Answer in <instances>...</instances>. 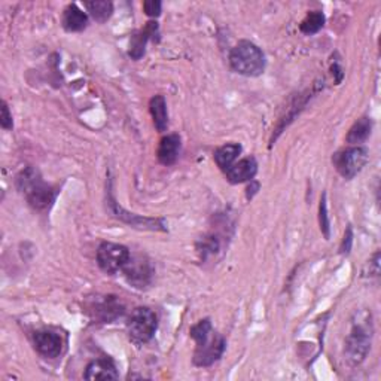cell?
Listing matches in <instances>:
<instances>
[{
	"label": "cell",
	"instance_id": "19",
	"mask_svg": "<svg viewBox=\"0 0 381 381\" xmlns=\"http://www.w3.org/2000/svg\"><path fill=\"white\" fill-rule=\"evenodd\" d=\"M371 130H373V121H371V118H360V120L355 122V125L350 129L346 140L350 144L364 143L371 135Z\"/></svg>",
	"mask_w": 381,
	"mask_h": 381
},
{
	"label": "cell",
	"instance_id": "20",
	"mask_svg": "<svg viewBox=\"0 0 381 381\" xmlns=\"http://www.w3.org/2000/svg\"><path fill=\"white\" fill-rule=\"evenodd\" d=\"M85 8L88 12L97 23H106L109 18H111L113 12V5L112 2H107V0H94V2H87Z\"/></svg>",
	"mask_w": 381,
	"mask_h": 381
},
{
	"label": "cell",
	"instance_id": "18",
	"mask_svg": "<svg viewBox=\"0 0 381 381\" xmlns=\"http://www.w3.org/2000/svg\"><path fill=\"white\" fill-rule=\"evenodd\" d=\"M240 153H241L240 144H237V143L224 144V146H221L215 152V161H216L217 167L226 171L234 164L235 160L239 158Z\"/></svg>",
	"mask_w": 381,
	"mask_h": 381
},
{
	"label": "cell",
	"instance_id": "16",
	"mask_svg": "<svg viewBox=\"0 0 381 381\" xmlns=\"http://www.w3.org/2000/svg\"><path fill=\"white\" fill-rule=\"evenodd\" d=\"M88 24V15L79 9L78 5L72 3L65 9L63 14V27L66 32H80L84 30Z\"/></svg>",
	"mask_w": 381,
	"mask_h": 381
},
{
	"label": "cell",
	"instance_id": "21",
	"mask_svg": "<svg viewBox=\"0 0 381 381\" xmlns=\"http://www.w3.org/2000/svg\"><path fill=\"white\" fill-rule=\"evenodd\" d=\"M325 24V15L320 11H313L310 14H307V17L303 20L301 25H299V30H301L304 34H316L319 32Z\"/></svg>",
	"mask_w": 381,
	"mask_h": 381
},
{
	"label": "cell",
	"instance_id": "11",
	"mask_svg": "<svg viewBox=\"0 0 381 381\" xmlns=\"http://www.w3.org/2000/svg\"><path fill=\"white\" fill-rule=\"evenodd\" d=\"M89 308L94 319L105 323H111L124 314V305L118 301L116 296H103V299L96 301Z\"/></svg>",
	"mask_w": 381,
	"mask_h": 381
},
{
	"label": "cell",
	"instance_id": "13",
	"mask_svg": "<svg viewBox=\"0 0 381 381\" xmlns=\"http://www.w3.org/2000/svg\"><path fill=\"white\" fill-rule=\"evenodd\" d=\"M158 34V24L149 21L144 25V29L135 32L131 36L130 41V57L133 60H140L144 54V47H146V42L152 38V36Z\"/></svg>",
	"mask_w": 381,
	"mask_h": 381
},
{
	"label": "cell",
	"instance_id": "10",
	"mask_svg": "<svg viewBox=\"0 0 381 381\" xmlns=\"http://www.w3.org/2000/svg\"><path fill=\"white\" fill-rule=\"evenodd\" d=\"M34 349L47 359H56L63 351V340L57 332L36 331L33 335Z\"/></svg>",
	"mask_w": 381,
	"mask_h": 381
},
{
	"label": "cell",
	"instance_id": "4",
	"mask_svg": "<svg viewBox=\"0 0 381 381\" xmlns=\"http://www.w3.org/2000/svg\"><path fill=\"white\" fill-rule=\"evenodd\" d=\"M371 338H373V323L365 319H358L353 323V328L346 340V356L350 365L356 367L364 360L371 349Z\"/></svg>",
	"mask_w": 381,
	"mask_h": 381
},
{
	"label": "cell",
	"instance_id": "15",
	"mask_svg": "<svg viewBox=\"0 0 381 381\" xmlns=\"http://www.w3.org/2000/svg\"><path fill=\"white\" fill-rule=\"evenodd\" d=\"M179 152H180V138L177 134H168L166 138L161 139L157 157L161 164L173 166L177 161Z\"/></svg>",
	"mask_w": 381,
	"mask_h": 381
},
{
	"label": "cell",
	"instance_id": "3",
	"mask_svg": "<svg viewBox=\"0 0 381 381\" xmlns=\"http://www.w3.org/2000/svg\"><path fill=\"white\" fill-rule=\"evenodd\" d=\"M230 65L243 76H259L265 70V56L255 43L240 41L230 52Z\"/></svg>",
	"mask_w": 381,
	"mask_h": 381
},
{
	"label": "cell",
	"instance_id": "14",
	"mask_svg": "<svg viewBox=\"0 0 381 381\" xmlns=\"http://www.w3.org/2000/svg\"><path fill=\"white\" fill-rule=\"evenodd\" d=\"M118 371L111 359H96L85 368V380H118Z\"/></svg>",
	"mask_w": 381,
	"mask_h": 381
},
{
	"label": "cell",
	"instance_id": "24",
	"mask_svg": "<svg viewBox=\"0 0 381 381\" xmlns=\"http://www.w3.org/2000/svg\"><path fill=\"white\" fill-rule=\"evenodd\" d=\"M351 244H353V228H351V225H349L346 232H344V237H342L341 246H340V252L342 253V255H349L351 250Z\"/></svg>",
	"mask_w": 381,
	"mask_h": 381
},
{
	"label": "cell",
	"instance_id": "22",
	"mask_svg": "<svg viewBox=\"0 0 381 381\" xmlns=\"http://www.w3.org/2000/svg\"><path fill=\"white\" fill-rule=\"evenodd\" d=\"M319 224L320 230L325 235L326 240L331 237V224H329V215H328V202H326V194L322 195L320 204H319Z\"/></svg>",
	"mask_w": 381,
	"mask_h": 381
},
{
	"label": "cell",
	"instance_id": "17",
	"mask_svg": "<svg viewBox=\"0 0 381 381\" xmlns=\"http://www.w3.org/2000/svg\"><path fill=\"white\" fill-rule=\"evenodd\" d=\"M149 111L153 120V125L160 133H164L168 127V113H167V103L162 96H155L151 98Z\"/></svg>",
	"mask_w": 381,
	"mask_h": 381
},
{
	"label": "cell",
	"instance_id": "26",
	"mask_svg": "<svg viewBox=\"0 0 381 381\" xmlns=\"http://www.w3.org/2000/svg\"><path fill=\"white\" fill-rule=\"evenodd\" d=\"M380 274V252H377L374 258L369 261V274L367 276H378Z\"/></svg>",
	"mask_w": 381,
	"mask_h": 381
},
{
	"label": "cell",
	"instance_id": "5",
	"mask_svg": "<svg viewBox=\"0 0 381 381\" xmlns=\"http://www.w3.org/2000/svg\"><path fill=\"white\" fill-rule=\"evenodd\" d=\"M158 328V317L148 307H139L131 313L127 322V331L135 344H146L155 335Z\"/></svg>",
	"mask_w": 381,
	"mask_h": 381
},
{
	"label": "cell",
	"instance_id": "6",
	"mask_svg": "<svg viewBox=\"0 0 381 381\" xmlns=\"http://www.w3.org/2000/svg\"><path fill=\"white\" fill-rule=\"evenodd\" d=\"M130 258L131 253L124 244L105 241L97 249V264L107 274H115L121 271Z\"/></svg>",
	"mask_w": 381,
	"mask_h": 381
},
{
	"label": "cell",
	"instance_id": "28",
	"mask_svg": "<svg viewBox=\"0 0 381 381\" xmlns=\"http://www.w3.org/2000/svg\"><path fill=\"white\" fill-rule=\"evenodd\" d=\"M259 189V184L258 182H253V180H250V186L248 188V198H252L253 194H257Z\"/></svg>",
	"mask_w": 381,
	"mask_h": 381
},
{
	"label": "cell",
	"instance_id": "8",
	"mask_svg": "<svg viewBox=\"0 0 381 381\" xmlns=\"http://www.w3.org/2000/svg\"><path fill=\"white\" fill-rule=\"evenodd\" d=\"M107 207L109 212L112 213L113 217L125 222L127 225L133 226V228H140V230H149V231H166V224L162 219H153V217H143L139 215H134L127 212L120 204L116 203V199L112 194L111 188H109L107 193Z\"/></svg>",
	"mask_w": 381,
	"mask_h": 381
},
{
	"label": "cell",
	"instance_id": "7",
	"mask_svg": "<svg viewBox=\"0 0 381 381\" xmlns=\"http://www.w3.org/2000/svg\"><path fill=\"white\" fill-rule=\"evenodd\" d=\"M332 162L344 179H353L368 162V151L360 146H350L335 153Z\"/></svg>",
	"mask_w": 381,
	"mask_h": 381
},
{
	"label": "cell",
	"instance_id": "23",
	"mask_svg": "<svg viewBox=\"0 0 381 381\" xmlns=\"http://www.w3.org/2000/svg\"><path fill=\"white\" fill-rule=\"evenodd\" d=\"M143 11L148 17L157 18L161 15V2H158V0H146V2H143Z\"/></svg>",
	"mask_w": 381,
	"mask_h": 381
},
{
	"label": "cell",
	"instance_id": "9",
	"mask_svg": "<svg viewBox=\"0 0 381 381\" xmlns=\"http://www.w3.org/2000/svg\"><path fill=\"white\" fill-rule=\"evenodd\" d=\"M122 271L127 282L135 287H144L151 283L152 267L149 262L142 257H131L130 261L127 262V265L122 268Z\"/></svg>",
	"mask_w": 381,
	"mask_h": 381
},
{
	"label": "cell",
	"instance_id": "1",
	"mask_svg": "<svg viewBox=\"0 0 381 381\" xmlns=\"http://www.w3.org/2000/svg\"><path fill=\"white\" fill-rule=\"evenodd\" d=\"M190 338L197 344L194 353V365L199 368L212 367L224 355L226 342L222 335L213 331L210 319L199 320L190 328Z\"/></svg>",
	"mask_w": 381,
	"mask_h": 381
},
{
	"label": "cell",
	"instance_id": "27",
	"mask_svg": "<svg viewBox=\"0 0 381 381\" xmlns=\"http://www.w3.org/2000/svg\"><path fill=\"white\" fill-rule=\"evenodd\" d=\"M331 70H332V74H334V75H337V84H340V83H341V79H342V76H344L342 69L340 67V65H337V63H335V65L331 67Z\"/></svg>",
	"mask_w": 381,
	"mask_h": 381
},
{
	"label": "cell",
	"instance_id": "12",
	"mask_svg": "<svg viewBox=\"0 0 381 381\" xmlns=\"http://www.w3.org/2000/svg\"><path fill=\"white\" fill-rule=\"evenodd\" d=\"M257 171H258L257 160L253 157H248L240 160L239 162H234V164L225 171V175L231 184L237 185V184L248 182V180H253Z\"/></svg>",
	"mask_w": 381,
	"mask_h": 381
},
{
	"label": "cell",
	"instance_id": "25",
	"mask_svg": "<svg viewBox=\"0 0 381 381\" xmlns=\"http://www.w3.org/2000/svg\"><path fill=\"white\" fill-rule=\"evenodd\" d=\"M0 125H2L3 130H12L14 122H12V115L9 112V107L6 102H2V116H0Z\"/></svg>",
	"mask_w": 381,
	"mask_h": 381
},
{
	"label": "cell",
	"instance_id": "2",
	"mask_svg": "<svg viewBox=\"0 0 381 381\" xmlns=\"http://www.w3.org/2000/svg\"><path fill=\"white\" fill-rule=\"evenodd\" d=\"M17 186L25 195L27 203L38 212L47 210L56 199V190L43 182L39 171L33 167H27L17 176Z\"/></svg>",
	"mask_w": 381,
	"mask_h": 381
}]
</instances>
